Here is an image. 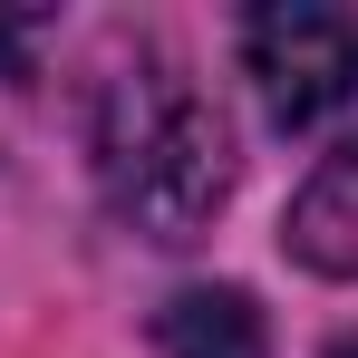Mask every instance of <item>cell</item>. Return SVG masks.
Wrapping results in <instances>:
<instances>
[{
	"mask_svg": "<svg viewBox=\"0 0 358 358\" xmlns=\"http://www.w3.org/2000/svg\"><path fill=\"white\" fill-rule=\"evenodd\" d=\"M242 78L271 126H329L358 107V20L320 0H271L242 20Z\"/></svg>",
	"mask_w": 358,
	"mask_h": 358,
	"instance_id": "7a4b0ae2",
	"label": "cell"
},
{
	"mask_svg": "<svg viewBox=\"0 0 358 358\" xmlns=\"http://www.w3.org/2000/svg\"><path fill=\"white\" fill-rule=\"evenodd\" d=\"M87 155H97L107 213L145 242H194L233 203V165H242L213 87L165 49L107 68L97 117H87Z\"/></svg>",
	"mask_w": 358,
	"mask_h": 358,
	"instance_id": "6da1fadb",
	"label": "cell"
},
{
	"mask_svg": "<svg viewBox=\"0 0 358 358\" xmlns=\"http://www.w3.org/2000/svg\"><path fill=\"white\" fill-rule=\"evenodd\" d=\"M329 358H358V329H349V339H329Z\"/></svg>",
	"mask_w": 358,
	"mask_h": 358,
	"instance_id": "5b68a950",
	"label": "cell"
},
{
	"mask_svg": "<svg viewBox=\"0 0 358 358\" xmlns=\"http://www.w3.org/2000/svg\"><path fill=\"white\" fill-rule=\"evenodd\" d=\"M281 242H291L300 271H320V281H358V145H339V155L291 194Z\"/></svg>",
	"mask_w": 358,
	"mask_h": 358,
	"instance_id": "3957f363",
	"label": "cell"
},
{
	"mask_svg": "<svg viewBox=\"0 0 358 358\" xmlns=\"http://www.w3.org/2000/svg\"><path fill=\"white\" fill-rule=\"evenodd\" d=\"M155 349L165 358H271V329H262V300L233 291V281H194L155 310Z\"/></svg>",
	"mask_w": 358,
	"mask_h": 358,
	"instance_id": "277c9868",
	"label": "cell"
}]
</instances>
